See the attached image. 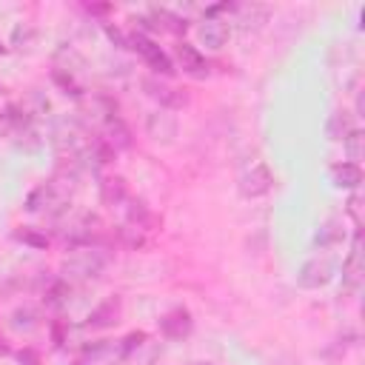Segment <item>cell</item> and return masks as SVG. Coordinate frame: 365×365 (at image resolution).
<instances>
[{"label": "cell", "instance_id": "cell-30", "mask_svg": "<svg viewBox=\"0 0 365 365\" xmlns=\"http://www.w3.org/2000/svg\"><path fill=\"white\" fill-rule=\"evenodd\" d=\"M348 211L354 214V220H356V225H359V197H351V202H348Z\"/></svg>", "mask_w": 365, "mask_h": 365}, {"label": "cell", "instance_id": "cell-12", "mask_svg": "<svg viewBox=\"0 0 365 365\" xmlns=\"http://www.w3.org/2000/svg\"><path fill=\"white\" fill-rule=\"evenodd\" d=\"M100 140L111 148V154L125 151V148L131 145V128H128L120 117H111V120L103 125V137H100Z\"/></svg>", "mask_w": 365, "mask_h": 365}, {"label": "cell", "instance_id": "cell-2", "mask_svg": "<svg viewBox=\"0 0 365 365\" xmlns=\"http://www.w3.org/2000/svg\"><path fill=\"white\" fill-rule=\"evenodd\" d=\"M237 188H240V194H242L245 200L265 197V194L274 188V174H271V168H268L262 160H257V163H251V165H245V168L240 171Z\"/></svg>", "mask_w": 365, "mask_h": 365}, {"label": "cell", "instance_id": "cell-13", "mask_svg": "<svg viewBox=\"0 0 365 365\" xmlns=\"http://www.w3.org/2000/svg\"><path fill=\"white\" fill-rule=\"evenodd\" d=\"M359 277H362V240H359V234H356V237H354V248H351L348 259L342 262V282H345V288H348V291L356 288V285H359Z\"/></svg>", "mask_w": 365, "mask_h": 365}, {"label": "cell", "instance_id": "cell-11", "mask_svg": "<svg viewBox=\"0 0 365 365\" xmlns=\"http://www.w3.org/2000/svg\"><path fill=\"white\" fill-rule=\"evenodd\" d=\"M174 54H177V63H180V68L185 74H191V77H205L208 74V60L200 54L197 46H191V43L182 40V43H177Z\"/></svg>", "mask_w": 365, "mask_h": 365}, {"label": "cell", "instance_id": "cell-27", "mask_svg": "<svg viewBox=\"0 0 365 365\" xmlns=\"http://www.w3.org/2000/svg\"><path fill=\"white\" fill-rule=\"evenodd\" d=\"M106 34H108V40H111L114 46H120V48H128V34H123V29H117V26L106 23Z\"/></svg>", "mask_w": 365, "mask_h": 365}, {"label": "cell", "instance_id": "cell-33", "mask_svg": "<svg viewBox=\"0 0 365 365\" xmlns=\"http://www.w3.org/2000/svg\"><path fill=\"white\" fill-rule=\"evenodd\" d=\"M0 54H6V46H3V43H0Z\"/></svg>", "mask_w": 365, "mask_h": 365}, {"label": "cell", "instance_id": "cell-15", "mask_svg": "<svg viewBox=\"0 0 365 365\" xmlns=\"http://www.w3.org/2000/svg\"><path fill=\"white\" fill-rule=\"evenodd\" d=\"M331 182L336 188L354 191L362 185V168L356 163H336V165H331Z\"/></svg>", "mask_w": 365, "mask_h": 365}, {"label": "cell", "instance_id": "cell-17", "mask_svg": "<svg viewBox=\"0 0 365 365\" xmlns=\"http://www.w3.org/2000/svg\"><path fill=\"white\" fill-rule=\"evenodd\" d=\"M354 114H348V111H334L331 117H328V123H325V137L328 140H334V143H342L351 131H354V120H351Z\"/></svg>", "mask_w": 365, "mask_h": 365}, {"label": "cell", "instance_id": "cell-29", "mask_svg": "<svg viewBox=\"0 0 365 365\" xmlns=\"http://www.w3.org/2000/svg\"><path fill=\"white\" fill-rule=\"evenodd\" d=\"M31 34H34L31 29H26V26H17V29H14V34H11V40H14V43H20V40L26 43V40H31Z\"/></svg>", "mask_w": 365, "mask_h": 365}, {"label": "cell", "instance_id": "cell-19", "mask_svg": "<svg viewBox=\"0 0 365 365\" xmlns=\"http://www.w3.org/2000/svg\"><path fill=\"white\" fill-rule=\"evenodd\" d=\"M37 325H40V311H37V308H31V305L14 308V314H11V328H14V331L29 334V331H34Z\"/></svg>", "mask_w": 365, "mask_h": 365}, {"label": "cell", "instance_id": "cell-22", "mask_svg": "<svg viewBox=\"0 0 365 365\" xmlns=\"http://www.w3.org/2000/svg\"><path fill=\"white\" fill-rule=\"evenodd\" d=\"M342 143H345L348 163H356V165H359V160L365 157V134H362L359 128H354V131H351V134H348Z\"/></svg>", "mask_w": 365, "mask_h": 365}, {"label": "cell", "instance_id": "cell-14", "mask_svg": "<svg viewBox=\"0 0 365 365\" xmlns=\"http://www.w3.org/2000/svg\"><path fill=\"white\" fill-rule=\"evenodd\" d=\"M120 311H123L120 299H117V297H108V299H103V302L88 314V325H91V328H111V325L120 319Z\"/></svg>", "mask_w": 365, "mask_h": 365}, {"label": "cell", "instance_id": "cell-1", "mask_svg": "<svg viewBox=\"0 0 365 365\" xmlns=\"http://www.w3.org/2000/svg\"><path fill=\"white\" fill-rule=\"evenodd\" d=\"M103 268H106V257L97 248H77L63 262V279L66 282H71V279H77V282L94 279V277L103 274Z\"/></svg>", "mask_w": 365, "mask_h": 365}, {"label": "cell", "instance_id": "cell-9", "mask_svg": "<svg viewBox=\"0 0 365 365\" xmlns=\"http://www.w3.org/2000/svg\"><path fill=\"white\" fill-rule=\"evenodd\" d=\"M145 131H148V137H151L154 143H171V140L177 137V120H174V114H168L165 108L151 111V114L145 117Z\"/></svg>", "mask_w": 365, "mask_h": 365}, {"label": "cell", "instance_id": "cell-8", "mask_svg": "<svg viewBox=\"0 0 365 365\" xmlns=\"http://www.w3.org/2000/svg\"><path fill=\"white\" fill-rule=\"evenodd\" d=\"M228 34H231V29H228V23L220 20V17H202L200 26H197V37H200V43H202L205 48H214V51L225 46Z\"/></svg>", "mask_w": 365, "mask_h": 365}, {"label": "cell", "instance_id": "cell-7", "mask_svg": "<svg viewBox=\"0 0 365 365\" xmlns=\"http://www.w3.org/2000/svg\"><path fill=\"white\" fill-rule=\"evenodd\" d=\"M331 274H334V268L325 257H311V259L302 262V268L297 274V282L302 288H322V285L331 282Z\"/></svg>", "mask_w": 365, "mask_h": 365}, {"label": "cell", "instance_id": "cell-21", "mask_svg": "<svg viewBox=\"0 0 365 365\" xmlns=\"http://www.w3.org/2000/svg\"><path fill=\"white\" fill-rule=\"evenodd\" d=\"M68 297H71V285L60 277V279H54L48 288H46V302L51 305V308H63L66 302H68Z\"/></svg>", "mask_w": 365, "mask_h": 365}, {"label": "cell", "instance_id": "cell-24", "mask_svg": "<svg viewBox=\"0 0 365 365\" xmlns=\"http://www.w3.org/2000/svg\"><path fill=\"white\" fill-rule=\"evenodd\" d=\"M14 240H20V242H26V245H31V248H46V245H48V237L40 234L37 228H29V225L17 228V231H14Z\"/></svg>", "mask_w": 365, "mask_h": 365}, {"label": "cell", "instance_id": "cell-5", "mask_svg": "<svg viewBox=\"0 0 365 365\" xmlns=\"http://www.w3.org/2000/svg\"><path fill=\"white\" fill-rule=\"evenodd\" d=\"M143 88H145V94H148L151 100H157L160 108H165V111L182 108V106L188 103V94H185L182 88H174V86L163 83L160 77H145V80H143Z\"/></svg>", "mask_w": 365, "mask_h": 365}, {"label": "cell", "instance_id": "cell-20", "mask_svg": "<svg viewBox=\"0 0 365 365\" xmlns=\"http://www.w3.org/2000/svg\"><path fill=\"white\" fill-rule=\"evenodd\" d=\"M339 240H342V228H339V220H328V222H322V225H319V231H317V237H314V242H317L319 248L336 245Z\"/></svg>", "mask_w": 365, "mask_h": 365}, {"label": "cell", "instance_id": "cell-28", "mask_svg": "<svg viewBox=\"0 0 365 365\" xmlns=\"http://www.w3.org/2000/svg\"><path fill=\"white\" fill-rule=\"evenodd\" d=\"M17 359H20V365H40V359H37V354H34L31 348L20 351V354H17Z\"/></svg>", "mask_w": 365, "mask_h": 365}, {"label": "cell", "instance_id": "cell-26", "mask_svg": "<svg viewBox=\"0 0 365 365\" xmlns=\"http://www.w3.org/2000/svg\"><path fill=\"white\" fill-rule=\"evenodd\" d=\"M120 240H123L125 245H131V248H137V245L145 242L143 234H140V228H134V225H123V228H120Z\"/></svg>", "mask_w": 365, "mask_h": 365}, {"label": "cell", "instance_id": "cell-25", "mask_svg": "<svg viewBox=\"0 0 365 365\" xmlns=\"http://www.w3.org/2000/svg\"><path fill=\"white\" fill-rule=\"evenodd\" d=\"M145 339H148V334H145V331H131L128 336H123V339H120L123 359H125V356H131L137 348H143V345H145Z\"/></svg>", "mask_w": 365, "mask_h": 365}, {"label": "cell", "instance_id": "cell-34", "mask_svg": "<svg viewBox=\"0 0 365 365\" xmlns=\"http://www.w3.org/2000/svg\"><path fill=\"white\" fill-rule=\"evenodd\" d=\"M197 365H214V362H197Z\"/></svg>", "mask_w": 365, "mask_h": 365}, {"label": "cell", "instance_id": "cell-18", "mask_svg": "<svg viewBox=\"0 0 365 365\" xmlns=\"http://www.w3.org/2000/svg\"><path fill=\"white\" fill-rule=\"evenodd\" d=\"M148 17L154 20V26H157V29H165V31H174V34H180V31H185V29H188L185 17H180V14L168 11V9H151V11H148Z\"/></svg>", "mask_w": 365, "mask_h": 365}, {"label": "cell", "instance_id": "cell-10", "mask_svg": "<svg viewBox=\"0 0 365 365\" xmlns=\"http://www.w3.org/2000/svg\"><path fill=\"white\" fill-rule=\"evenodd\" d=\"M234 14H237V26H240V31L251 34V31H259V29L268 23L271 9L262 6V3H242V6H237Z\"/></svg>", "mask_w": 365, "mask_h": 365}, {"label": "cell", "instance_id": "cell-4", "mask_svg": "<svg viewBox=\"0 0 365 365\" xmlns=\"http://www.w3.org/2000/svg\"><path fill=\"white\" fill-rule=\"evenodd\" d=\"M66 200L68 197H63L51 182H40L37 188L29 191L26 211H31V214H60L66 208Z\"/></svg>", "mask_w": 365, "mask_h": 365}, {"label": "cell", "instance_id": "cell-32", "mask_svg": "<svg viewBox=\"0 0 365 365\" xmlns=\"http://www.w3.org/2000/svg\"><path fill=\"white\" fill-rule=\"evenodd\" d=\"M0 354H6V342L3 339H0Z\"/></svg>", "mask_w": 365, "mask_h": 365}, {"label": "cell", "instance_id": "cell-6", "mask_svg": "<svg viewBox=\"0 0 365 365\" xmlns=\"http://www.w3.org/2000/svg\"><path fill=\"white\" fill-rule=\"evenodd\" d=\"M191 331H194V319H191V314L185 308H171V311H165L160 317V334L165 339H171V342L185 339Z\"/></svg>", "mask_w": 365, "mask_h": 365}, {"label": "cell", "instance_id": "cell-16", "mask_svg": "<svg viewBox=\"0 0 365 365\" xmlns=\"http://www.w3.org/2000/svg\"><path fill=\"white\" fill-rule=\"evenodd\" d=\"M100 200L106 202V205H123L125 200H128V185H125V180L123 177H103L100 180Z\"/></svg>", "mask_w": 365, "mask_h": 365}, {"label": "cell", "instance_id": "cell-23", "mask_svg": "<svg viewBox=\"0 0 365 365\" xmlns=\"http://www.w3.org/2000/svg\"><path fill=\"white\" fill-rule=\"evenodd\" d=\"M51 80L63 88V94H71V97H80L83 94V88H80V83L74 80V74H68V71H60V68H54L51 71Z\"/></svg>", "mask_w": 365, "mask_h": 365}, {"label": "cell", "instance_id": "cell-3", "mask_svg": "<svg viewBox=\"0 0 365 365\" xmlns=\"http://www.w3.org/2000/svg\"><path fill=\"white\" fill-rule=\"evenodd\" d=\"M128 48H134L140 57H143V63L154 71V74H163V77H168L171 71H174V66H171V57L154 43V40H148L145 34H140V31H134L131 37H128Z\"/></svg>", "mask_w": 365, "mask_h": 365}, {"label": "cell", "instance_id": "cell-31", "mask_svg": "<svg viewBox=\"0 0 365 365\" xmlns=\"http://www.w3.org/2000/svg\"><path fill=\"white\" fill-rule=\"evenodd\" d=\"M9 134V120H6V114L0 111V137H6Z\"/></svg>", "mask_w": 365, "mask_h": 365}]
</instances>
